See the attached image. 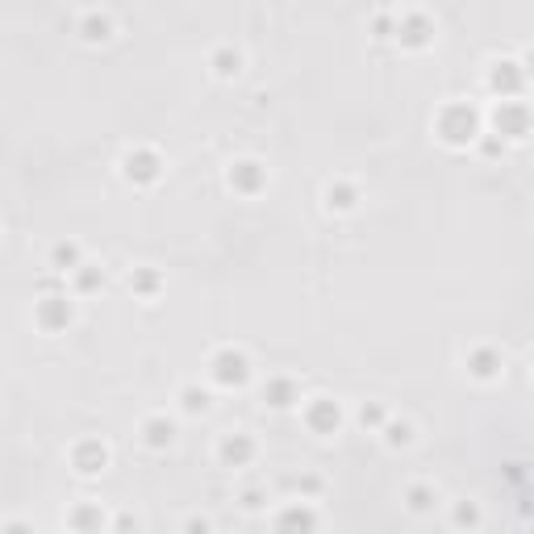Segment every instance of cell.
<instances>
[{
  "label": "cell",
  "mask_w": 534,
  "mask_h": 534,
  "mask_svg": "<svg viewBox=\"0 0 534 534\" xmlns=\"http://www.w3.org/2000/svg\"><path fill=\"white\" fill-rule=\"evenodd\" d=\"M146 439H150L154 447L172 443V421H150V426H146Z\"/></svg>",
  "instance_id": "obj_9"
},
{
  "label": "cell",
  "mask_w": 534,
  "mask_h": 534,
  "mask_svg": "<svg viewBox=\"0 0 534 534\" xmlns=\"http://www.w3.org/2000/svg\"><path fill=\"white\" fill-rule=\"evenodd\" d=\"M222 459H230V463H246V459H251V443H246V439H226Z\"/></svg>",
  "instance_id": "obj_8"
},
{
  "label": "cell",
  "mask_w": 534,
  "mask_h": 534,
  "mask_svg": "<svg viewBox=\"0 0 534 534\" xmlns=\"http://www.w3.org/2000/svg\"><path fill=\"white\" fill-rule=\"evenodd\" d=\"M126 176L130 180H154L159 176V159L154 154H130L126 159Z\"/></svg>",
  "instance_id": "obj_3"
},
{
  "label": "cell",
  "mask_w": 534,
  "mask_h": 534,
  "mask_svg": "<svg viewBox=\"0 0 534 534\" xmlns=\"http://www.w3.org/2000/svg\"><path fill=\"white\" fill-rule=\"evenodd\" d=\"M259 180H263L259 163H238V167L230 172V184H238V188H246V192H255V188H259Z\"/></svg>",
  "instance_id": "obj_5"
},
{
  "label": "cell",
  "mask_w": 534,
  "mask_h": 534,
  "mask_svg": "<svg viewBox=\"0 0 534 534\" xmlns=\"http://www.w3.org/2000/svg\"><path fill=\"white\" fill-rule=\"evenodd\" d=\"M409 497H413V509H426V505H430V493H426V489H413Z\"/></svg>",
  "instance_id": "obj_15"
},
{
  "label": "cell",
  "mask_w": 534,
  "mask_h": 534,
  "mask_svg": "<svg viewBox=\"0 0 534 534\" xmlns=\"http://www.w3.org/2000/svg\"><path fill=\"white\" fill-rule=\"evenodd\" d=\"M330 205L347 209V205H351V188H330Z\"/></svg>",
  "instance_id": "obj_13"
},
{
  "label": "cell",
  "mask_w": 534,
  "mask_h": 534,
  "mask_svg": "<svg viewBox=\"0 0 534 534\" xmlns=\"http://www.w3.org/2000/svg\"><path fill=\"white\" fill-rule=\"evenodd\" d=\"M309 426H313V430H334V426H338V409H334L330 401L313 405V413H309Z\"/></svg>",
  "instance_id": "obj_6"
},
{
  "label": "cell",
  "mask_w": 534,
  "mask_h": 534,
  "mask_svg": "<svg viewBox=\"0 0 534 534\" xmlns=\"http://www.w3.org/2000/svg\"><path fill=\"white\" fill-rule=\"evenodd\" d=\"M76 467H80V472H100V467H104V447H100V443H84V447L76 451Z\"/></svg>",
  "instance_id": "obj_4"
},
{
  "label": "cell",
  "mask_w": 534,
  "mask_h": 534,
  "mask_svg": "<svg viewBox=\"0 0 534 534\" xmlns=\"http://www.w3.org/2000/svg\"><path fill=\"white\" fill-rule=\"evenodd\" d=\"M67 317H71V309H67V301H59V297H50V305H42V326H50V330L63 326Z\"/></svg>",
  "instance_id": "obj_7"
},
{
  "label": "cell",
  "mask_w": 534,
  "mask_h": 534,
  "mask_svg": "<svg viewBox=\"0 0 534 534\" xmlns=\"http://www.w3.org/2000/svg\"><path fill=\"white\" fill-rule=\"evenodd\" d=\"M367 421H371V426L380 421V409H376V405H371V409H363V426H367Z\"/></svg>",
  "instance_id": "obj_16"
},
{
  "label": "cell",
  "mask_w": 534,
  "mask_h": 534,
  "mask_svg": "<svg viewBox=\"0 0 534 534\" xmlns=\"http://www.w3.org/2000/svg\"><path fill=\"white\" fill-rule=\"evenodd\" d=\"M9 534H30V530H25V526H13V530H9Z\"/></svg>",
  "instance_id": "obj_18"
},
{
  "label": "cell",
  "mask_w": 534,
  "mask_h": 534,
  "mask_svg": "<svg viewBox=\"0 0 534 534\" xmlns=\"http://www.w3.org/2000/svg\"><path fill=\"white\" fill-rule=\"evenodd\" d=\"M288 397H292V384H288V380H276L272 388H267V401H272V405H288Z\"/></svg>",
  "instance_id": "obj_10"
},
{
  "label": "cell",
  "mask_w": 534,
  "mask_h": 534,
  "mask_svg": "<svg viewBox=\"0 0 534 534\" xmlns=\"http://www.w3.org/2000/svg\"><path fill=\"white\" fill-rule=\"evenodd\" d=\"M55 263H59L63 272H67V267L76 263V246H55Z\"/></svg>",
  "instance_id": "obj_12"
},
{
  "label": "cell",
  "mask_w": 534,
  "mask_h": 534,
  "mask_svg": "<svg viewBox=\"0 0 534 534\" xmlns=\"http://www.w3.org/2000/svg\"><path fill=\"white\" fill-rule=\"evenodd\" d=\"M213 376H218L222 384H242L246 380V359L238 351H222L218 363H213Z\"/></svg>",
  "instance_id": "obj_1"
},
{
  "label": "cell",
  "mask_w": 534,
  "mask_h": 534,
  "mask_svg": "<svg viewBox=\"0 0 534 534\" xmlns=\"http://www.w3.org/2000/svg\"><path fill=\"white\" fill-rule=\"evenodd\" d=\"M76 526H80V530H92V526H100V513H96V509H80V513H76Z\"/></svg>",
  "instance_id": "obj_11"
},
{
  "label": "cell",
  "mask_w": 534,
  "mask_h": 534,
  "mask_svg": "<svg viewBox=\"0 0 534 534\" xmlns=\"http://www.w3.org/2000/svg\"><path fill=\"white\" fill-rule=\"evenodd\" d=\"M184 405H188V409H205V393L188 388V393H184Z\"/></svg>",
  "instance_id": "obj_14"
},
{
  "label": "cell",
  "mask_w": 534,
  "mask_h": 534,
  "mask_svg": "<svg viewBox=\"0 0 534 534\" xmlns=\"http://www.w3.org/2000/svg\"><path fill=\"white\" fill-rule=\"evenodd\" d=\"M280 534H313V513L309 509H301V505H292L284 518H280V526H276Z\"/></svg>",
  "instance_id": "obj_2"
},
{
  "label": "cell",
  "mask_w": 534,
  "mask_h": 534,
  "mask_svg": "<svg viewBox=\"0 0 534 534\" xmlns=\"http://www.w3.org/2000/svg\"><path fill=\"white\" fill-rule=\"evenodd\" d=\"M188 534H205V522H188Z\"/></svg>",
  "instance_id": "obj_17"
}]
</instances>
